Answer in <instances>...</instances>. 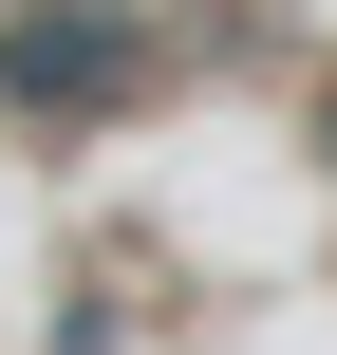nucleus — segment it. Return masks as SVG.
<instances>
[{
  "mask_svg": "<svg viewBox=\"0 0 337 355\" xmlns=\"http://www.w3.org/2000/svg\"><path fill=\"white\" fill-rule=\"evenodd\" d=\"M150 94V37L113 19V0H19L0 19V112L19 131H94V112H131Z\"/></svg>",
  "mask_w": 337,
  "mask_h": 355,
  "instance_id": "obj_1",
  "label": "nucleus"
},
{
  "mask_svg": "<svg viewBox=\"0 0 337 355\" xmlns=\"http://www.w3.org/2000/svg\"><path fill=\"white\" fill-rule=\"evenodd\" d=\"M319 150H337V112H319Z\"/></svg>",
  "mask_w": 337,
  "mask_h": 355,
  "instance_id": "obj_2",
  "label": "nucleus"
}]
</instances>
